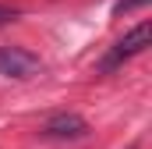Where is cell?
<instances>
[{
	"label": "cell",
	"mask_w": 152,
	"mask_h": 149,
	"mask_svg": "<svg viewBox=\"0 0 152 149\" xmlns=\"http://www.w3.org/2000/svg\"><path fill=\"white\" fill-rule=\"evenodd\" d=\"M39 71H42V60L32 50H25V46H0V74L4 78L25 82V78H36Z\"/></svg>",
	"instance_id": "1"
},
{
	"label": "cell",
	"mask_w": 152,
	"mask_h": 149,
	"mask_svg": "<svg viewBox=\"0 0 152 149\" xmlns=\"http://www.w3.org/2000/svg\"><path fill=\"white\" fill-rule=\"evenodd\" d=\"M149 43H152V21H138V25H134V29H131V32H127L124 39H117L113 53H110V57L103 60V68L110 71L113 64L127 60V57H134V53H142V50H145Z\"/></svg>",
	"instance_id": "2"
},
{
	"label": "cell",
	"mask_w": 152,
	"mask_h": 149,
	"mask_svg": "<svg viewBox=\"0 0 152 149\" xmlns=\"http://www.w3.org/2000/svg\"><path fill=\"white\" fill-rule=\"evenodd\" d=\"M42 135L46 139H81V135H88V121L81 114H53V117H46Z\"/></svg>",
	"instance_id": "3"
},
{
	"label": "cell",
	"mask_w": 152,
	"mask_h": 149,
	"mask_svg": "<svg viewBox=\"0 0 152 149\" xmlns=\"http://www.w3.org/2000/svg\"><path fill=\"white\" fill-rule=\"evenodd\" d=\"M145 4H152V0H120V4H113V14H127V11L145 7Z\"/></svg>",
	"instance_id": "4"
},
{
	"label": "cell",
	"mask_w": 152,
	"mask_h": 149,
	"mask_svg": "<svg viewBox=\"0 0 152 149\" xmlns=\"http://www.w3.org/2000/svg\"><path fill=\"white\" fill-rule=\"evenodd\" d=\"M14 18H18V11H14V7H7V4H0V25L14 21Z\"/></svg>",
	"instance_id": "5"
}]
</instances>
